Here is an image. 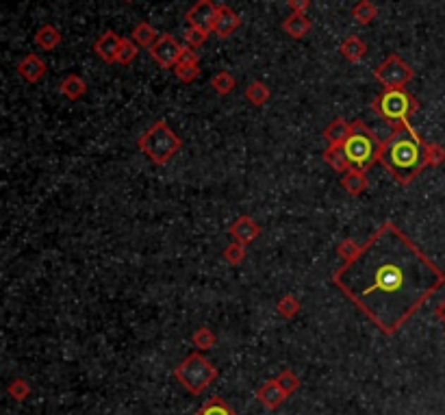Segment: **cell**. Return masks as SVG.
I'll return each instance as SVG.
<instances>
[{"instance_id":"1","label":"cell","mask_w":445,"mask_h":415,"mask_svg":"<svg viewBox=\"0 0 445 415\" xmlns=\"http://www.w3.org/2000/svg\"><path fill=\"white\" fill-rule=\"evenodd\" d=\"M330 283L384 335H394L445 285V272L386 219L360 243L352 261H343L332 272Z\"/></svg>"},{"instance_id":"2","label":"cell","mask_w":445,"mask_h":415,"mask_svg":"<svg viewBox=\"0 0 445 415\" xmlns=\"http://www.w3.org/2000/svg\"><path fill=\"white\" fill-rule=\"evenodd\" d=\"M430 144L413 126H394L386 137L380 159L382 168L391 174L400 185H410L426 168H430Z\"/></svg>"},{"instance_id":"3","label":"cell","mask_w":445,"mask_h":415,"mask_svg":"<svg viewBox=\"0 0 445 415\" xmlns=\"http://www.w3.org/2000/svg\"><path fill=\"white\" fill-rule=\"evenodd\" d=\"M137 146L152 163L165 165L183 148V140L168 126V122L157 120L152 122L142 135H139Z\"/></svg>"},{"instance_id":"4","label":"cell","mask_w":445,"mask_h":415,"mask_svg":"<svg viewBox=\"0 0 445 415\" xmlns=\"http://www.w3.org/2000/svg\"><path fill=\"white\" fill-rule=\"evenodd\" d=\"M382 144L384 142L365 122L356 120L352 122V133L348 137V142L343 144V150H346V157L350 159V165L365 172L374 163H378Z\"/></svg>"},{"instance_id":"5","label":"cell","mask_w":445,"mask_h":415,"mask_svg":"<svg viewBox=\"0 0 445 415\" xmlns=\"http://www.w3.org/2000/svg\"><path fill=\"white\" fill-rule=\"evenodd\" d=\"M372 112L391 126H410V116L420 112V102L406 90H384L372 100Z\"/></svg>"},{"instance_id":"6","label":"cell","mask_w":445,"mask_h":415,"mask_svg":"<svg viewBox=\"0 0 445 415\" xmlns=\"http://www.w3.org/2000/svg\"><path fill=\"white\" fill-rule=\"evenodd\" d=\"M174 378L183 385V390L198 396L217 378V368L200 352H191L174 370Z\"/></svg>"},{"instance_id":"7","label":"cell","mask_w":445,"mask_h":415,"mask_svg":"<svg viewBox=\"0 0 445 415\" xmlns=\"http://www.w3.org/2000/svg\"><path fill=\"white\" fill-rule=\"evenodd\" d=\"M374 78L384 90H404L413 78V68L400 57V54H389V57L374 70Z\"/></svg>"},{"instance_id":"8","label":"cell","mask_w":445,"mask_h":415,"mask_svg":"<svg viewBox=\"0 0 445 415\" xmlns=\"http://www.w3.org/2000/svg\"><path fill=\"white\" fill-rule=\"evenodd\" d=\"M148 50H150V59L157 61V66L170 70V68H176L178 66V57H181L183 44L174 35H170V33H161L159 40Z\"/></svg>"},{"instance_id":"9","label":"cell","mask_w":445,"mask_h":415,"mask_svg":"<svg viewBox=\"0 0 445 415\" xmlns=\"http://www.w3.org/2000/svg\"><path fill=\"white\" fill-rule=\"evenodd\" d=\"M215 18H217V5L213 0H198V3L185 13V20L189 26H198V29L207 33H213Z\"/></svg>"},{"instance_id":"10","label":"cell","mask_w":445,"mask_h":415,"mask_svg":"<svg viewBox=\"0 0 445 415\" xmlns=\"http://www.w3.org/2000/svg\"><path fill=\"white\" fill-rule=\"evenodd\" d=\"M120 44H122V37L116 31H104L94 44V52L98 54V59L104 61V64H118Z\"/></svg>"},{"instance_id":"11","label":"cell","mask_w":445,"mask_h":415,"mask_svg":"<svg viewBox=\"0 0 445 415\" xmlns=\"http://www.w3.org/2000/svg\"><path fill=\"white\" fill-rule=\"evenodd\" d=\"M239 16L228 7V5H217V18L213 22V33L221 40L231 37L237 29H239Z\"/></svg>"},{"instance_id":"12","label":"cell","mask_w":445,"mask_h":415,"mask_svg":"<svg viewBox=\"0 0 445 415\" xmlns=\"http://www.w3.org/2000/svg\"><path fill=\"white\" fill-rule=\"evenodd\" d=\"M259 235H261V227L257 224V219L250 215H239L231 224V237L243 246L252 243Z\"/></svg>"},{"instance_id":"13","label":"cell","mask_w":445,"mask_h":415,"mask_svg":"<svg viewBox=\"0 0 445 415\" xmlns=\"http://www.w3.org/2000/svg\"><path fill=\"white\" fill-rule=\"evenodd\" d=\"M257 398H259V402L265 409L274 411V409H278V407H281L287 400V394H285L283 387L278 385V380L274 378V380H267V383H263L259 387V390H257Z\"/></svg>"},{"instance_id":"14","label":"cell","mask_w":445,"mask_h":415,"mask_svg":"<svg viewBox=\"0 0 445 415\" xmlns=\"http://www.w3.org/2000/svg\"><path fill=\"white\" fill-rule=\"evenodd\" d=\"M18 74L26 83H37L46 74V64L42 57H37V54H26V57L18 64Z\"/></svg>"},{"instance_id":"15","label":"cell","mask_w":445,"mask_h":415,"mask_svg":"<svg viewBox=\"0 0 445 415\" xmlns=\"http://www.w3.org/2000/svg\"><path fill=\"white\" fill-rule=\"evenodd\" d=\"M352 133V124L346 122L343 118H335L326 128H324V140L328 146H343Z\"/></svg>"},{"instance_id":"16","label":"cell","mask_w":445,"mask_h":415,"mask_svg":"<svg viewBox=\"0 0 445 415\" xmlns=\"http://www.w3.org/2000/svg\"><path fill=\"white\" fill-rule=\"evenodd\" d=\"M341 187L350 193V196H360V193L370 187V181L363 170L350 168L346 174H341Z\"/></svg>"},{"instance_id":"17","label":"cell","mask_w":445,"mask_h":415,"mask_svg":"<svg viewBox=\"0 0 445 415\" xmlns=\"http://www.w3.org/2000/svg\"><path fill=\"white\" fill-rule=\"evenodd\" d=\"M311 20L307 16H300V13H291L289 18H285L283 22V31L293 37V40H302V37H307L309 31H311Z\"/></svg>"},{"instance_id":"18","label":"cell","mask_w":445,"mask_h":415,"mask_svg":"<svg viewBox=\"0 0 445 415\" xmlns=\"http://www.w3.org/2000/svg\"><path fill=\"white\" fill-rule=\"evenodd\" d=\"M341 54H343V59H348L350 64H358V61H363L365 59V54H367V44L356 37V35H350L343 40L341 44Z\"/></svg>"},{"instance_id":"19","label":"cell","mask_w":445,"mask_h":415,"mask_svg":"<svg viewBox=\"0 0 445 415\" xmlns=\"http://www.w3.org/2000/svg\"><path fill=\"white\" fill-rule=\"evenodd\" d=\"M324 161H326V165H330V168L335 172H339V174H346L352 168L350 159L346 157L343 146H328L324 150Z\"/></svg>"},{"instance_id":"20","label":"cell","mask_w":445,"mask_h":415,"mask_svg":"<svg viewBox=\"0 0 445 415\" xmlns=\"http://www.w3.org/2000/svg\"><path fill=\"white\" fill-rule=\"evenodd\" d=\"M59 90H61V94H63L68 100H78V98L85 96V92H87V83L83 80L78 74H70V76H66V78L61 80Z\"/></svg>"},{"instance_id":"21","label":"cell","mask_w":445,"mask_h":415,"mask_svg":"<svg viewBox=\"0 0 445 415\" xmlns=\"http://www.w3.org/2000/svg\"><path fill=\"white\" fill-rule=\"evenodd\" d=\"M35 44L42 50H54L61 44V31L52 24H44L42 29L35 33Z\"/></svg>"},{"instance_id":"22","label":"cell","mask_w":445,"mask_h":415,"mask_svg":"<svg viewBox=\"0 0 445 415\" xmlns=\"http://www.w3.org/2000/svg\"><path fill=\"white\" fill-rule=\"evenodd\" d=\"M352 18L358 22V24H372L376 18H378V7L372 3V0H358V3L352 7Z\"/></svg>"},{"instance_id":"23","label":"cell","mask_w":445,"mask_h":415,"mask_svg":"<svg viewBox=\"0 0 445 415\" xmlns=\"http://www.w3.org/2000/svg\"><path fill=\"white\" fill-rule=\"evenodd\" d=\"M130 37H133V42H135L137 46H144V48H150V46L159 40L157 31L152 29V24H148V22H139V24H135V29H133Z\"/></svg>"},{"instance_id":"24","label":"cell","mask_w":445,"mask_h":415,"mask_svg":"<svg viewBox=\"0 0 445 415\" xmlns=\"http://www.w3.org/2000/svg\"><path fill=\"white\" fill-rule=\"evenodd\" d=\"M245 98L252 102L255 107H263V104H267L269 102V98H272V92H269V88L265 85V83H261V80H252L248 85V90H245Z\"/></svg>"},{"instance_id":"25","label":"cell","mask_w":445,"mask_h":415,"mask_svg":"<svg viewBox=\"0 0 445 415\" xmlns=\"http://www.w3.org/2000/svg\"><path fill=\"white\" fill-rule=\"evenodd\" d=\"M211 88H213L219 96H228V94L237 88V80H235V76H233L231 72L221 70V72H217V74L211 78Z\"/></svg>"},{"instance_id":"26","label":"cell","mask_w":445,"mask_h":415,"mask_svg":"<svg viewBox=\"0 0 445 415\" xmlns=\"http://www.w3.org/2000/svg\"><path fill=\"white\" fill-rule=\"evenodd\" d=\"M196 415H237V413L233 411L231 404H226L224 400L215 396V398H209Z\"/></svg>"},{"instance_id":"27","label":"cell","mask_w":445,"mask_h":415,"mask_svg":"<svg viewBox=\"0 0 445 415\" xmlns=\"http://www.w3.org/2000/svg\"><path fill=\"white\" fill-rule=\"evenodd\" d=\"M276 309L285 320H291V318H295L300 313V300L295 296H291V294H285L281 300H278Z\"/></svg>"},{"instance_id":"28","label":"cell","mask_w":445,"mask_h":415,"mask_svg":"<svg viewBox=\"0 0 445 415\" xmlns=\"http://www.w3.org/2000/svg\"><path fill=\"white\" fill-rule=\"evenodd\" d=\"M224 261L228 263V265H241L243 261H245V257H248V253H245V246L243 243H239V241H233V243H228L226 248H224Z\"/></svg>"},{"instance_id":"29","label":"cell","mask_w":445,"mask_h":415,"mask_svg":"<svg viewBox=\"0 0 445 415\" xmlns=\"http://www.w3.org/2000/svg\"><path fill=\"white\" fill-rule=\"evenodd\" d=\"M139 52V46L133 42V37H122V44H120V52H118V64L122 66H130L137 57Z\"/></svg>"},{"instance_id":"30","label":"cell","mask_w":445,"mask_h":415,"mask_svg":"<svg viewBox=\"0 0 445 415\" xmlns=\"http://www.w3.org/2000/svg\"><path fill=\"white\" fill-rule=\"evenodd\" d=\"M191 342H193V346L200 348V350H209V348H213V346L217 344V337H215V333H213L211 328L200 326V328L196 330V333H193Z\"/></svg>"},{"instance_id":"31","label":"cell","mask_w":445,"mask_h":415,"mask_svg":"<svg viewBox=\"0 0 445 415\" xmlns=\"http://www.w3.org/2000/svg\"><path fill=\"white\" fill-rule=\"evenodd\" d=\"M7 394H9L13 400L22 402V400H26V398H29V394H31V387H29V383H26L24 378H16V380H11V383H9V387H7Z\"/></svg>"},{"instance_id":"32","label":"cell","mask_w":445,"mask_h":415,"mask_svg":"<svg viewBox=\"0 0 445 415\" xmlns=\"http://www.w3.org/2000/svg\"><path fill=\"white\" fill-rule=\"evenodd\" d=\"M209 33L198 29V26H189V29L183 33V40H185V46H191V48H198L207 42Z\"/></svg>"},{"instance_id":"33","label":"cell","mask_w":445,"mask_h":415,"mask_svg":"<svg viewBox=\"0 0 445 415\" xmlns=\"http://www.w3.org/2000/svg\"><path fill=\"white\" fill-rule=\"evenodd\" d=\"M276 380H278V385H281L283 390H285L287 396H291V394L298 390V387H300V378H298L291 370H283L281 374H278Z\"/></svg>"},{"instance_id":"34","label":"cell","mask_w":445,"mask_h":415,"mask_svg":"<svg viewBox=\"0 0 445 415\" xmlns=\"http://www.w3.org/2000/svg\"><path fill=\"white\" fill-rule=\"evenodd\" d=\"M360 251V243L352 241V239H346L337 246V255L341 257V261H352Z\"/></svg>"},{"instance_id":"35","label":"cell","mask_w":445,"mask_h":415,"mask_svg":"<svg viewBox=\"0 0 445 415\" xmlns=\"http://www.w3.org/2000/svg\"><path fill=\"white\" fill-rule=\"evenodd\" d=\"M174 74L178 76L181 83H193L200 76V66H176Z\"/></svg>"},{"instance_id":"36","label":"cell","mask_w":445,"mask_h":415,"mask_svg":"<svg viewBox=\"0 0 445 415\" xmlns=\"http://www.w3.org/2000/svg\"><path fill=\"white\" fill-rule=\"evenodd\" d=\"M198 61H200V54L196 52V48L183 46L181 57H178V66H198Z\"/></svg>"},{"instance_id":"37","label":"cell","mask_w":445,"mask_h":415,"mask_svg":"<svg viewBox=\"0 0 445 415\" xmlns=\"http://www.w3.org/2000/svg\"><path fill=\"white\" fill-rule=\"evenodd\" d=\"M287 5H289L291 13L307 16V11H309V7H311V0H287Z\"/></svg>"},{"instance_id":"38","label":"cell","mask_w":445,"mask_h":415,"mask_svg":"<svg viewBox=\"0 0 445 415\" xmlns=\"http://www.w3.org/2000/svg\"><path fill=\"white\" fill-rule=\"evenodd\" d=\"M434 313H437V318L445 324V298L437 304V309H434Z\"/></svg>"},{"instance_id":"39","label":"cell","mask_w":445,"mask_h":415,"mask_svg":"<svg viewBox=\"0 0 445 415\" xmlns=\"http://www.w3.org/2000/svg\"><path fill=\"white\" fill-rule=\"evenodd\" d=\"M126 3H133V0H126Z\"/></svg>"}]
</instances>
